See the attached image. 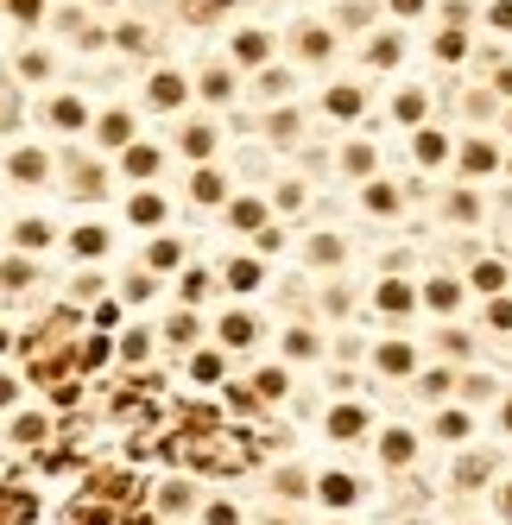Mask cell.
Listing matches in <instances>:
<instances>
[{
  "label": "cell",
  "instance_id": "obj_1",
  "mask_svg": "<svg viewBox=\"0 0 512 525\" xmlns=\"http://www.w3.org/2000/svg\"><path fill=\"white\" fill-rule=\"evenodd\" d=\"M127 133H133V127H127V121H120V114H108V121H102V139H114V146H120V139H127Z\"/></svg>",
  "mask_w": 512,
  "mask_h": 525
},
{
  "label": "cell",
  "instance_id": "obj_2",
  "mask_svg": "<svg viewBox=\"0 0 512 525\" xmlns=\"http://www.w3.org/2000/svg\"><path fill=\"white\" fill-rule=\"evenodd\" d=\"M13 171H20V178H38V171H45V159H38V153H20V159H13Z\"/></svg>",
  "mask_w": 512,
  "mask_h": 525
},
{
  "label": "cell",
  "instance_id": "obj_3",
  "mask_svg": "<svg viewBox=\"0 0 512 525\" xmlns=\"http://www.w3.org/2000/svg\"><path fill=\"white\" fill-rule=\"evenodd\" d=\"M153 96H159V102H178V96H184V83H178V77H159V89H153Z\"/></svg>",
  "mask_w": 512,
  "mask_h": 525
},
{
  "label": "cell",
  "instance_id": "obj_4",
  "mask_svg": "<svg viewBox=\"0 0 512 525\" xmlns=\"http://www.w3.org/2000/svg\"><path fill=\"white\" fill-rule=\"evenodd\" d=\"M222 336H228V342H253V323H247V317H235V323H228Z\"/></svg>",
  "mask_w": 512,
  "mask_h": 525
}]
</instances>
